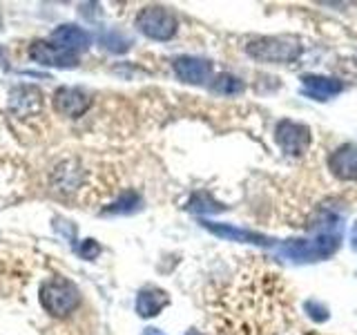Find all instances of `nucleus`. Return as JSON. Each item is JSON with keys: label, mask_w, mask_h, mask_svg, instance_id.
I'll list each match as a JSON object with an SVG mask.
<instances>
[{"label": "nucleus", "mask_w": 357, "mask_h": 335, "mask_svg": "<svg viewBox=\"0 0 357 335\" xmlns=\"http://www.w3.org/2000/svg\"><path fill=\"white\" fill-rule=\"evenodd\" d=\"M38 302L40 306L54 318H65L78 306L81 302V293L78 288L61 275L50 277L47 282H43L38 288Z\"/></svg>", "instance_id": "1"}, {"label": "nucleus", "mask_w": 357, "mask_h": 335, "mask_svg": "<svg viewBox=\"0 0 357 335\" xmlns=\"http://www.w3.org/2000/svg\"><path fill=\"white\" fill-rule=\"evenodd\" d=\"M245 52H248L252 59L264 61V63H293L295 59H299L301 45L288 38L261 36L245 45Z\"/></svg>", "instance_id": "2"}, {"label": "nucleus", "mask_w": 357, "mask_h": 335, "mask_svg": "<svg viewBox=\"0 0 357 335\" xmlns=\"http://www.w3.org/2000/svg\"><path fill=\"white\" fill-rule=\"evenodd\" d=\"M137 27L141 34H145L152 40H170L176 34L178 22L172 11H167L165 7L159 5H152L141 9V14L137 16Z\"/></svg>", "instance_id": "3"}, {"label": "nucleus", "mask_w": 357, "mask_h": 335, "mask_svg": "<svg viewBox=\"0 0 357 335\" xmlns=\"http://www.w3.org/2000/svg\"><path fill=\"white\" fill-rule=\"evenodd\" d=\"M275 139L286 154L301 156L310 145V130L295 121H279L275 130Z\"/></svg>", "instance_id": "4"}, {"label": "nucleus", "mask_w": 357, "mask_h": 335, "mask_svg": "<svg viewBox=\"0 0 357 335\" xmlns=\"http://www.w3.org/2000/svg\"><path fill=\"white\" fill-rule=\"evenodd\" d=\"M54 110L63 117H83L89 110V96L76 87H61L54 94Z\"/></svg>", "instance_id": "5"}, {"label": "nucleus", "mask_w": 357, "mask_h": 335, "mask_svg": "<svg viewBox=\"0 0 357 335\" xmlns=\"http://www.w3.org/2000/svg\"><path fill=\"white\" fill-rule=\"evenodd\" d=\"M29 56L36 63L50 65V67H76L78 65V59H76L72 52H65L61 47H52V45L45 43V40L31 43Z\"/></svg>", "instance_id": "6"}, {"label": "nucleus", "mask_w": 357, "mask_h": 335, "mask_svg": "<svg viewBox=\"0 0 357 335\" xmlns=\"http://www.w3.org/2000/svg\"><path fill=\"white\" fill-rule=\"evenodd\" d=\"M331 172L342 181H355L357 179V148L355 145H342L328 156Z\"/></svg>", "instance_id": "7"}, {"label": "nucleus", "mask_w": 357, "mask_h": 335, "mask_svg": "<svg viewBox=\"0 0 357 335\" xmlns=\"http://www.w3.org/2000/svg\"><path fill=\"white\" fill-rule=\"evenodd\" d=\"M52 40L56 43V47L65 52H83L92 45V36L78 25H61L52 31Z\"/></svg>", "instance_id": "8"}, {"label": "nucleus", "mask_w": 357, "mask_h": 335, "mask_svg": "<svg viewBox=\"0 0 357 335\" xmlns=\"http://www.w3.org/2000/svg\"><path fill=\"white\" fill-rule=\"evenodd\" d=\"M174 72L181 81L192 83V85H201V83L210 81L212 67L208 61L192 59V56H181V59L174 61Z\"/></svg>", "instance_id": "9"}, {"label": "nucleus", "mask_w": 357, "mask_h": 335, "mask_svg": "<svg viewBox=\"0 0 357 335\" xmlns=\"http://www.w3.org/2000/svg\"><path fill=\"white\" fill-rule=\"evenodd\" d=\"M40 92L36 87H29V85H20L16 89H11L9 94V107L14 114L18 117H31L33 112L40 110Z\"/></svg>", "instance_id": "10"}, {"label": "nucleus", "mask_w": 357, "mask_h": 335, "mask_svg": "<svg viewBox=\"0 0 357 335\" xmlns=\"http://www.w3.org/2000/svg\"><path fill=\"white\" fill-rule=\"evenodd\" d=\"M167 306V295L163 293L161 288H143L139 297H137V313L141 318H154L159 315L161 308Z\"/></svg>", "instance_id": "11"}, {"label": "nucleus", "mask_w": 357, "mask_h": 335, "mask_svg": "<svg viewBox=\"0 0 357 335\" xmlns=\"http://www.w3.org/2000/svg\"><path fill=\"white\" fill-rule=\"evenodd\" d=\"M304 81V89L312 96V98H317V100H326L335 94H340L344 85L340 81H335V78H326V76H315V74H310V76H304L301 78Z\"/></svg>", "instance_id": "12"}, {"label": "nucleus", "mask_w": 357, "mask_h": 335, "mask_svg": "<svg viewBox=\"0 0 357 335\" xmlns=\"http://www.w3.org/2000/svg\"><path fill=\"white\" fill-rule=\"evenodd\" d=\"M206 228L212 230L219 237L234 239V241H248V244H266L261 234H255L250 230H241V228H232V226H215V223H206Z\"/></svg>", "instance_id": "13"}, {"label": "nucleus", "mask_w": 357, "mask_h": 335, "mask_svg": "<svg viewBox=\"0 0 357 335\" xmlns=\"http://www.w3.org/2000/svg\"><path fill=\"white\" fill-rule=\"evenodd\" d=\"M212 89L221 96H234L243 92V83L232 74H219L215 78V83H212Z\"/></svg>", "instance_id": "14"}, {"label": "nucleus", "mask_w": 357, "mask_h": 335, "mask_svg": "<svg viewBox=\"0 0 357 335\" xmlns=\"http://www.w3.org/2000/svg\"><path fill=\"white\" fill-rule=\"evenodd\" d=\"M141 204V199L134 195V193H128L123 199H119L116 204H112V208H107L105 212H130V210H134Z\"/></svg>", "instance_id": "15"}, {"label": "nucleus", "mask_w": 357, "mask_h": 335, "mask_svg": "<svg viewBox=\"0 0 357 335\" xmlns=\"http://www.w3.org/2000/svg\"><path fill=\"white\" fill-rule=\"evenodd\" d=\"M98 253H100V246L94 239H85L81 246H78V255H81L83 260H94Z\"/></svg>", "instance_id": "16"}, {"label": "nucleus", "mask_w": 357, "mask_h": 335, "mask_svg": "<svg viewBox=\"0 0 357 335\" xmlns=\"http://www.w3.org/2000/svg\"><path fill=\"white\" fill-rule=\"evenodd\" d=\"M306 308L312 311L310 315H312V320H317V322H321V320H326V318H328V311L324 308V306H319L317 302H310V304H306Z\"/></svg>", "instance_id": "17"}, {"label": "nucleus", "mask_w": 357, "mask_h": 335, "mask_svg": "<svg viewBox=\"0 0 357 335\" xmlns=\"http://www.w3.org/2000/svg\"><path fill=\"white\" fill-rule=\"evenodd\" d=\"M143 335H163L159 329H145V333Z\"/></svg>", "instance_id": "18"}, {"label": "nucleus", "mask_w": 357, "mask_h": 335, "mask_svg": "<svg viewBox=\"0 0 357 335\" xmlns=\"http://www.w3.org/2000/svg\"><path fill=\"white\" fill-rule=\"evenodd\" d=\"M353 246H355V251H357V223H355V228H353Z\"/></svg>", "instance_id": "19"}, {"label": "nucleus", "mask_w": 357, "mask_h": 335, "mask_svg": "<svg viewBox=\"0 0 357 335\" xmlns=\"http://www.w3.org/2000/svg\"><path fill=\"white\" fill-rule=\"evenodd\" d=\"M5 59V50L3 47H0V61H3Z\"/></svg>", "instance_id": "20"}, {"label": "nucleus", "mask_w": 357, "mask_h": 335, "mask_svg": "<svg viewBox=\"0 0 357 335\" xmlns=\"http://www.w3.org/2000/svg\"><path fill=\"white\" fill-rule=\"evenodd\" d=\"M188 335H199V333H197V331H195V329H192V331H190V333H188Z\"/></svg>", "instance_id": "21"}, {"label": "nucleus", "mask_w": 357, "mask_h": 335, "mask_svg": "<svg viewBox=\"0 0 357 335\" xmlns=\"http://www.w3.org/2000/svg\"><path fill=\"white\" fill-rule=\"evenodd\" d=\"M0 27H3V18H0Z\"/></svg>", "instance_id": "22"}]
</instances>
